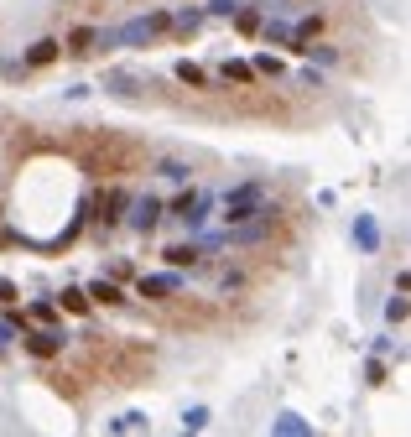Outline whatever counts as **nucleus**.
<instances>
[{
	"label": "nucleus",
	"instance_id": "1",
	"mask_svg": "<svg viewBox=\"0 0 411 437\" xmlns=\"http://www.w3.org/2000/svg\"><path fill=\"white\" fill-rule=\"evenodd\" d=\"M68 156L78 162V172L89 177H130V172L146 167V141L125 136V130H78V136L63 141Z\"/></svg>",
	"mask_w": 411,
	"mask_h": 437
},
{
	"label": "nucleus",
	"instance_id": "2",
	"mask_svg": "<svg viewBox=\"0 0 411 437\" xmlns=\"http://www.w3.org/2000/svg\"><path fill=\"white\" fill-rule=\"evenodd\" d=\"M182 104H193L198 115H219V120H276V125H286V120H297V110H291V99L282 94V89H203V94H193V99H182Z\"/></svg>",
	"mask_w": 411,
	"mask_h": 437
},
{
	"label": "nucleus",
	"instance_id": "3",
	"mask_svg": "<svg viewBox=\"0 0 411 437\" xmlns=\"http://www.w3.org/2000/svg\"><path fill=\"white\" fill-rule=\"evenodd\" d=\"M151 343H136V338H94L84 334V369L89 375H104L115 386H141L151 375Z\"/></svg>",
	"mask_w": 411,
	"mask_h": 437
},
{
	"label": "nucleus",
	"instance_id": "4",
	"mask_svg": "<svg viewBox=\"0 0 411 437\" xmlns=\"http://www.w3.org/2000/svg\"><path fill=\"white\" fill-rule=\"evenodd\" d=\"M167 323L172 328H188V334H208V328H224L229 312L219 302H203V297H172L167 302Z\"/></svg>",
	"mask_w": 411,
	"mask_h": 437
},
{
	"label": "nucleus",
	"instance_id": "5",
	"mask_svg": "<svg viewBox=\"0 0 411 437\" xmlns=\"http://www.w3.org/2000/svg\"><path fill=\"white\" fill-rule=\"evenodd\" d=\"M260 198H266V188H260V182H250V188L229 193V203H224V219H229V224H245V219L260 208Z\"/></svg>",
	"mask_w": 411,
	"mask_h": 437
},
{
	"label": "nucleus",
	"instance_id": "6",
	"mask_svg": "<svg viewBox=\"0 0 411 437\" xmlns=\"http://www.w3.org/2000/svg\"><path fill=\"white\" fill-rule=\"evenodd\" d=\"M167 26H172V16H167V11H156V16H141V21H130L125 32H120V42H130V47H136V42H151V37H162Z\"/></svg>",
	"mask_w": 411,
	"mask_h": 437
},
{
	"label": "nucleus",
	"instance_id": "7",
	"mask_svg": "<svg viewBox=\"0 0 411 437\" xmlns=\"http://www.w3.org/2000/svg\"><path fill=\"white\" fill-rule=\"evenodd\" d=\"M141 297L172 302V297H177V276H146V281H141Z\"/></svg>",
	"mask_w": 411,
	"mask_h": 437
},
{
	"label": "nucleus",
	"instance_id": "8",
	"mask_svg": "<svg viewBox=\"0 0 411 437\" xmlns=\"http://www.w3.org/2000/svg\"><path fill=\"white\" fill-rule=\"evenodd\" d=\"M94 47H104V37L94 32V26H78V32L68 37V52H73V58H89Z\"/></svg>",
	"mask_w": 411,
	"mask_h": 437
},
{
	"label": "nucleus",
	"instance_id": "9",
	"mask_svg": "<svg viewBox=\"0 0 411 437\" xmlns=\"http://www.w3.org/2000/svg\"><path fill=\"white\" fill-rule=\"evenodd\" d=\"M26 349L42 354V360H52V354L63 349V334H32V338H26Z\"/></svg>",
	"mask_w": 411,
	"mask_h": 437
},
{
	"label": "nucleus",
	"instance_id": "10",
	"mask_svg": "<svg viewBox=\"0 0 411 437\" xmlns=\"http://www.w3.org/2000/svg\"><path fill=\"white\" fill-rule=\"evenodd\" d=\"M58 52H63V47H58V42H52V37H47V42H37L32 52H26V68H47V63L58 58Z\"/></svg>",
	"mask_w": 411,
	"mask_h": 437
},
{
	"label": "nucleus",
	"instance_id": "11",
	"mask_svg": "<svg viewBox=\"0 0 411 437\" xmlns=\"http://www.w3.org/2000/svg\"><path fill=\"white\" fill-rule=\"evenodd\" d=\"M224 84H240V89H250V84H255V68H250V63H224Z\"/></svg>",
	"mask_w": 411,
	"mask_h": 437
},
{
	"label": "nucleus",
	"instance_id": "12",
	"mask_svg": "<svg viewBox=\"0 0 411 437\" xmlns=\"http://www.w3.org/2000/svg\"><path fill=\"white\" fill-rule=\"evenodd\" d=\"M198 208H203V193H182V198H177V203H172V214H177V219H188V224H193V219H203V214H198Z\"/></svg>",
	"mask_w": 411,
	"mask_h": 437
},
{
	"label": "nucleus",
	"instance_id": "13",
	"mask_svg": "<svg viewBox=\"0 0 411 437\" xmlns=\"http://www.w3.org/2000/svg\"><path fill=\"white\" fill-rule=\"evenodd\" d=\"M89 297H94V302H104V308H120V286H115V281H94V286H89Z\"/></svg>",
	"mask_w": 411,
	"mask_h": 437
},
{
	"label": "nucleus",
	"instance_id": "14",
	"mask_svg": "<svg viewBox=\"0 0 411 437\" xmlns=\"http://www.w3.org/2000/svg\"><path fill=\"white\" fill-rule=\"evenodd\" d=\"M52 386H58V391H68V395H78V391H84V386H78V380H84V375H78V369H52Z\"/></svg>",
	"mask_w": 411,
	"mask_h": 437
},
{
	"label": "nucleus",
	"instance_id": "15",
	"mask_svg": "<svg viewBox=\"0 0 411 437\" xmlns=\"http://www.w3.org/2000/svg\"><path fill=\"white\" fill-rule=\"evenodd\" d=\"M177 78H182L188 89H198V94L208 89V73H203V68H193V63H182V68H177Z\"/></svg>",
	"mask_w": 411,
	"mask_h": 437
},
{
	"label": "nucleus",
	"instance_id": "16",
	"mask_svg": "<svg viewBox=\"0 0 411 437\" xmlns=\"http://www.w3.org/2000/svg\"><path fill=\"white\" fill-rule=\"evenodd\" d=\"M156 219H162V203H156V198H146V203L136 208V224H141V229H151Z\"/></svg>",
	"mask_w": 411,
	"mask_h": 437
},
{
	"label": "nucleus",
	"instance_id": "17",
	"mask_svg": "<svg viewBox=\"0 0 411 437\" xmlns=\"http://www.w3.org/2000/svg\"><path fill=\"white\" fill-rule=\"evenodd\" d=\"M120 203H125V193H104V198H99V219H104V224H115V219H120V214H115Z\"/></svg>",
	"mask_w": 411,
	"mask_h": 437
},
{
	"label": "nucleus",
	"instance_id": "18",
	"mask_svg": "<svg viewBox=\"0 0 411 437\" xmlns=\"http://www.w3.org/2000/svg\"><path fill=\"white\" fill-rule=\"evenodd\" d=\"M167 260H172V266H193L198 250H193V245H172V250H167Z\"/></svg>",
	"mask_w": 411,
	"mask_h": 437
},
{
	"label": "nucleus",
	"instance_id": "19",
	"mask_svg": "<svg viewBox=\"0 0 411 437\" xmlns=\"http://www.w3.org/2000/svg\"><path fill=\"white\" fill-rule=\"evenodd\" d=\"M63 308H68V312H89V297H84V291H63Z\"/></svg>",
	"mask_w": 411,
	"mask_h": 437
},
{
	"label": "nucleus",
	"instance_id": "20",
	"mask_svg": "<svg viewBox=\"0 0 411 437\" xmlns=\"http://www.w3.org/2000/svg\"><path fill=\"white\" fill-rule=\"evenodd\" d=\"M203 422H208V412H203V406H193V412L182 417V432H198V427H203Z\"/></svg>",
	"mask_w": 411,
	"mask_h": 437
},
{
	"label": "nucleus",
	"instance_id": "21",
	"mask_svg": "<svg viewBox=\"0 0 411 437\" xmlns=\"http://www.w3.org/2000/svg\"><path fill=\"white\" fill-rule=\"evenodd\" d=\"M172 26H177V32H182V37H193V32H198V11H182V16H177V21H172Z\"/></svg>",
	"mask_w": 411,
	"mask_h": 437
},
{
	"label": "nucleus",
	"instance_id": "22",
	"mask_svg": "<svg viewBox=\"0 0 411 437\" xmlns=\"http://www.w3.org/2000/svg\"><path fill=\"white\" fill-rule=\"evenodd\" d=\"M282 437H308V427H302L297 417H282Z\"/></svg>",
	"mask_w": 411,
	"mask_h": 437
}]
</instances>
